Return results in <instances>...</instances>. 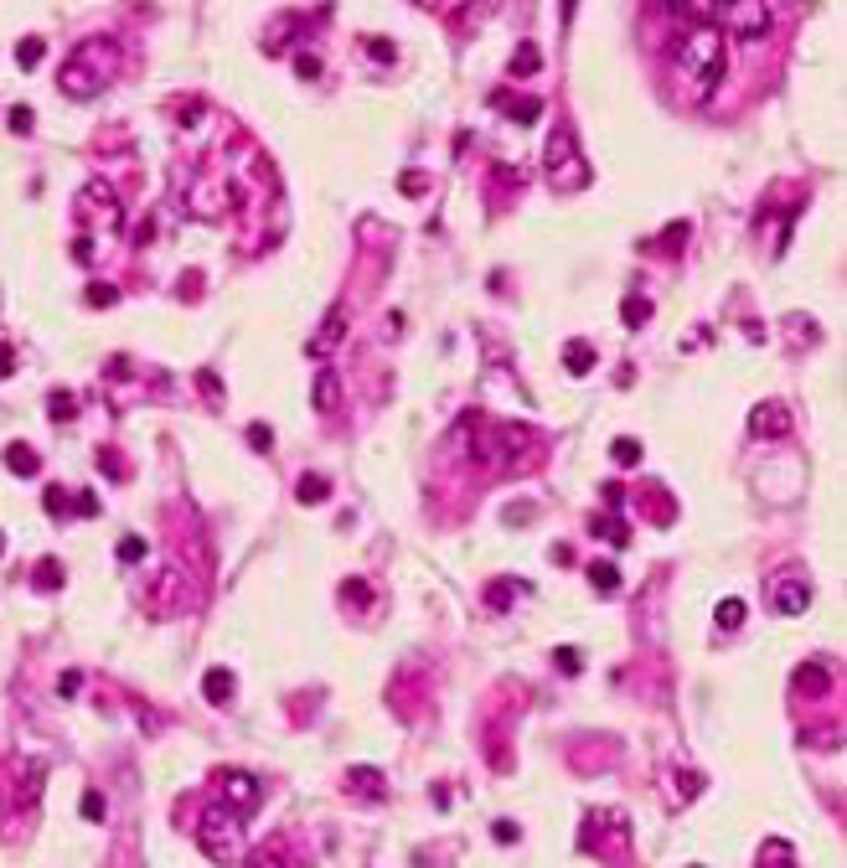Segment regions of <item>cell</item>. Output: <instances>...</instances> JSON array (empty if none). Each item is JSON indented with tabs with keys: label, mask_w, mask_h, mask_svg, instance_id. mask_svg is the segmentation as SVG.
Masks as SVG:
<instances>
[{
	"label": "cell",
	"mask_w": 847,
	"mask_h": 868,
	"mask_svg": "<svg viewBox=\"0 0 847 868\" xmlns=\"http://www.w3.org/2000/svg\"><path fill=\"white\" fill-rule=\"evenodd\" d=\"M672 62H677V73L687 78L693 103H708L713 88H718L723 73H729V52H723V36L713 31V26H693V31H682L677 47H672Z\"/></svg>",
	"instance_id": "6da1fadb"
},
{
	"label": "cell",
	"mask_w": 847,
	"mask_h": 868,
	"mask_svg": "<svg viewBox=\"0 0 847 868\" xmlns=\"http://www.w3.org/2000/svg\"><path fill=\"white\" fill-rule=\"evenodd\" d=\"M109 73H114V42L94 36V42H83L68 57V68H62V94L88 99V94H99V88L109 83Z\"/></svg>",
	"instance_id": "7a4b0ae2"
},
{
	"label": "cell",
	"mask_w": 847,
	"mask_h": 868,
	"mask_svg": "<svg viewBox=\"0 0 847 868\" xmlns=\"http://www.w3.org/2000/svg\"><path fill=\"white\" fill-rule=\"evenodd\" d=\"M243 817L238 811H228L217 796L202 806V817H196V843H202V853L207 858H217V863H238V843H243V827H238Z\"/></svg>",
	"instance_id": "3957f363"
},
{
	"label": "cell",
	"mask_w": 847,
	"mask_h": 868,
	"mask_svg": "<svg viewBox=\"0 0 847 868\" xmlns=\"http://www.w3.org/2000/svg\"><path fill=\"white\" fill-rule=\"evenodd\" d=\"M548 176H553V187L558 191H568V187H584V161H579V150H574V135L568 129H553L548 135Z\"/></svg>",
	"instance_id": "277c9868"
},
{
	"label": "cell",
	"mask_w": 847,
	"mask_h": 868,
	"mask_svg": "<svg viewBox=\"0 0 847 868\" xmlns=\"http://www.w3.org/2000/svg\"><path fill=\"white\" fill-rule=\"evenodd\" d=\"M770 21H775V16H770L765 6H718V10H708V26H713L718 36H723V31H734V36H765V31H770Z\"/></svg>",
	"instance_id": "5b68a950"
},
{
	"label": "cell",
	"mask_w": 847,
	"mask_h": 868,
	"mask_svg": "<svg viewBox=\"0 0 847 868\" xmlns=\"http://www.w3.org/2000/svg\"><path fill=\"white\" fill-rule=\"evenodd\" d=\"M765 595H770V610H780V615H801L806 605H811V579H806L801 569H780L770 584H765Z\"/></svg>",
	"instance_id": "8992f818"
},
{
	"label": "cell",
	"mask_w": 847,
	"mask_h": 868,
	"mask_svg": "<svg viewBox=\"0 0 847 868\" xmlns=\"http://www.w3.org/2000/svg\"><path fill=\"white\" fill-rule=\"evenodd\" d=\"M217 801L228 811H238V817H248L259 806V781L248 770H217Z\"/></svg>",
	"instance_id": "52a82bcc"
},
{
	"label": "cell",
	"mask_w": 847,
	"mask_h": 868,
	"mask_svg": "<svg viewBox=\"0 0 847 868\" xmlns=\"http://www.w3.org/2000/svg\"><path fill=\"white\" fill-rule=\"evenodd\" d=\"M749 429L760 434V440H775V434H786V429H790L786 403H760V409L749 414Z\"/></svg>",
	"instance_id": "ba28073f"
},
{
	"label": "cell",
	"mask_w": 847,
	"mask_h": 868,
	"mask_svg": "<svg viewBox=\"0 0 847 868\" xmlns=\"http://www.w3.org/2000/svg\"><path fill=\"white\" fill-rule=\"evenodd\" d=\"M347 326H352V315H347V310L336 305V310L326 315V326H321V331L310 336V347H305V352H310V357H321V352H331V347H336L341 336H347Z\"/></svg>",
	"instance_id": "9c48e42d"
},
{
	"label": "cell",
	"mask_w": 847,
	"mask_h": 868,
	"mask_svg": "<svg viewBox=\"0 0 847 868\" xmlns=\"http://www.w3.org/2000/svg\"><path fill=\"white\" fill-rule=\"evenodd\" d=\"M310 398H315V409H321V414H336V409H341V377L331 372V367H321V372H315Z\"/></svg>",
	"instance_id": "30bf717a"
},
{
	"label": "cell",
	"mask_w": 847,
	"mask_h": 868,
	"mask_svg": "<svg viewBox=\"0 0 847 868\" xmlns=\"http://www.w3.org/2000/svg\"><path fill=\"white\" fill-rule=\"evenodd\" d=\"M491 103H496V109H507L517 124H527V120H537V114H542V99H533V94H527V99H512L507 88H496Z\"/></svg>",
	"instance_id": "8fae6325"
},
{
	"label": "cell",
	"mask_w": 847,
	"mask_h": 868,
	"mask_svg": "<svg viewBox=\"0 0 847 868\" xmlns=\"http://www.w3.org/2000/svg\"><path fill=\"white\" fill-rule=\"evenodd\" d=\"M202 693H207V703H228L233 693H238V682H233L228 667H212V672L202 677Z\"/></svg>",
	"instance_id": "7c38bea8"
},
{
	"label": "cell",
	"mask_w": 847,
	"mask_h": 868,
	"mask_svg": "<svg viewBox=\"0 0 847 868\" xmlns=\"http://www.w3.org/2000/svg\"><path fill=\"white\" fill-rule=\"evenodd\" d=\"M248 868H289V848L274 837V843H263L254 858H248Z\"/></svg>",
	"instance_id": "4fadbf2b"
},
{
	"label": "cell",
	"mask_w": 847,
	"mask_h": 868,
	"mask_svg": "<svg viewBox=\"0 0 847 868\" xmlns=\"http://www.w3.org/2000/svg\"><path fill=\"white\" fill-rule=\"evenodd\" d=\"M512 600H517V584L512 579H496V584H486V610H512Z\"/></svg>",
	"instance_id": "5bb4252c"
},
{
	"label": "cell",
	"mask_w": 847,
	"mask_h": 868,
	"mask_svg": "<svg viewBox=\"0 0 847 868\" xmlns=\"http://www.w3.org/2000/svg\"><path fill=\"white\" fill-rule=\"evenodd\" d=\"M589 584L600 589V595H615V589H620V569H615V563H605V558L589 563Z\"/></svg>",
	"instance_id": "9a60e30c"
},
{
	"label": "cell",
	"mask_w": 847,
	"mask_h": 868,
	"mask_svg": "<svg viewBox=\"0 0 847 868\" xmlns=\"http://www.w3.org/2000/svg\"><path fill=\"white\" fill-rule=\"evenodd\" d=\"M537 62H542V52H537L533 42H522L517 52H512V62H507V73H512V78H522V73H533V68H537Z\"/></svg>",
	"instance_id": "2e32d148"
},
{
	"label": "cell",
	"mask_w": 847,
	"mask_h": 868,
	"mask_svg": "<svg viewBox=\"0 0 847 868\" xmlns=\"http://www.w3.org/2000/svg\"><path fill=\"white\" fill-rule=\"evenodd\" d=\"M796 688H801V693H827V667H822V662H806L801 672H796Z\"/></svg>",
	"instance_id": "e0dca14e"
},
{
	"label": "cell",
	"mask_w": 847,
	"mask_h": 868,
	"mask_svg": "<svg viewBox=\"0 0 847 868\" xmlns=\"http://www.w3.org/2000/svg\"><path fill=\"white\" fill-rule=\"evenodd\" d=\"M563 362L574 367V372H589V367H594V347H589V341H568V347H563Z\"/></svg>",
	"instance_id": "ac0fdd59"
},
{
	"label": "cell",
	"mask_w": 847,
	"mask_h": 868,
	"mask_svg": "<svg viewBox=\"0 0 847 868\" xmlns=\"http://www.w3.org/2000/svg\"><path fill=\"white\" fill-rule=\"evenodd\" d=\"M295 491H300V502H305V507H315V502H321V496L331 491V481L310 470V476H300V486H295Z\"/></svg>",
	"instance_id": "d6986e66"
},
{
	"label": "cell",
	"mask_w": 847,
	"mask_h": 868,
	"mask_svg": "<svg viewBox=\"0 0 847 868\" xmlns=\"http://www.w3.org/2000/svg\"><path fill=\"white\" fill-rule=\"evenodd\" d=\"M6 465L16 470V476H31V470H36V455H31V444H10V450H6Z\"/></svg>",
	"instance_id": "ffe728a7"
},
{
	"label": "cell",
	"mask_w": 847,
	"mask_h": 868,
	"mask_svg": "<svg viewBox=\"0 0 847 868\" xmlns=\"http://www.w3.org/2000/svg\"><path fill=\"white\" fill-rule=\"evenodd\" d=\"M744 615H749L744 600H723V605H718V625H723V630H739V625H744Z\"/></svg>",
	"instance_id": "44dd1931"
},
{
	"label": "cell",
	"mask_w": 847,
	"mask_h": 868,
	"mask_svg": "<svg viewBox=\"0 0 847 868\" xmlns=\"http://www.w3.org/2000/svg\"><path fill=\"white\" fill-rule=\"evenodd\" d=\"M610 455H615V465H625V470H630L635 460H641V440H630V434H625V440H615V444H610Z\"/></svg>",
	"instance_id": "7402d4cb"
},
{
	"label": "cell",
	"mask_w": 847,
	"mask_h": 868,
	"mask_svg": "<svg viewBox=\"0 0 847 868\" xmlns=\"http://www.w3.org/2000/svg\"><path fill=\"white\" fill-rule=\"evenodd\" d=\"M589 528H594V533H600V537H610V543H615V548H625V543H630V537H625V522H610V517H594V522H589Z\"/></svg>",
	"instance_id": "603a6c76"
},
{
	"label": "cell",
	"mask_w": 847,
	"mask_h": 868,
	"mask_svg": "<svg viewBox=\"0 0 847 868\" xmlns=\"http://www.w3.org/2000/svg\"><path fill=\"white\" fill-rule=\"evenodd\" d=\"M347 781H352V791H367V796H382V775H377V770H352V775H347Z\"/></svg>",
	"instance_id": "cb8c5ba5"
},
{
	"label": "cell",
	"mask_w": 847,
	"mask_h": 868,
	"mask_svg": "<svg viewBox=\"0 0 847 868\" xmlns=\"http://www.w3.org/2000/svg\"><path fill=\"white\" fill-rule=\"evenodd\" d=\"M176 605H181V574L171 569L166 584H161V610H176Z\"/></svg>",
	"instance_id": "d4e9b609"
},
{
	"label": "cell",
	"mask_w": 847,
	"mask_h": 868,
	"mask_svg": "<svg viewBox=\"0 0 847 868\" xmlns=\"http://www.w3.org/2000/svg\"><path fill=\"white\" fill-rule=\"evenodd\" d=\"M620 315H625V326H641V321H646V315H651V305H646V300H641V295H630V300H625V305H620Z\"/></svg>",
	"instance_id": "484cf974"
},
{
	"label": "cell",
	"mask_w": 847,
	"mask_h": 868,
	"mask_svg": "<svg viewBox=\"0 0 847 868\" xmlns=\"http://www.w3.org/2000/svg\"><path fill=\"white\" fill-rule=\"evenodd\" d=\"M42 52H47V47L31 36V42H21V47H16V62H21V68H36V62H42Z\"/></svg>",
	"instance_id": "4316f807"
},
{
	"label": "cell",
	"mask_w": 847,
	"mask_h": 868,
	"mask_svg": "<svg viewBox=\"0 0 847 868\" xmlns=\"http://www.w3.org/2000/svg\"><path fill=\"white\" fill-rule=\"evenodd\" d=\"M367 52H372L377 62H393V57H398V47H393L388 36H367Z\"/></svg>",
	"instance_id": "83f0119b"
},
{
	"label": "cell",
	"mask_w": 847,
	"mask_h": 868,
	"mask_svg": "<svg viewBox=\"0 0 847 868\" xmlns=\"http://www.w3.org/2000/svg\"><path fill=\"white\" fill-rule=\"evenodd\" d=\"M553 662H558V672H568V677H574L579 667H584V662H579V651H568V646H558V651H553Z\"/></svg>",
	"instance_id": "f1b7e54d"
},
{
	"label": "cell",
	"mask_w": 847,
	"mask_h": 868,
	"mask_svg": "<svg viewBox=\"0 0 847 868\" xmlns=\"http://www.w3.org/2000/svg\"><path fill=\"white\" fill-rule=\"evenodd\" d=\"M73 409H78V403H73V398H68L62 388L52 393V419H73Z\"/></svg>",
	"instance_id": "f546056e"
},
{
	"label": "cell",
	"mask_w": 847,
	"mask_h": 868,
	"mask_svg": "<svg viewBox=\"0 0 847 868\" xmlns=\"http://www.w3.org/2000/svg\"><path fill=\"white\" fill-rule=\"evenodd\" d=\"M248 444H254V450H269V444H274L269 424H248Z\"/></svg>",
	"instance_id": "4dcf8cb0"
},
{
	"label": "cell",
	"mask_w": 847,
	"mask_h": 868,
	"mask_svg": "<svg viewBox=\"0 0 847 868\" xmlns=\"http://www.w3.org/2000/svg\"><path fill=\"white\" fill-rule=\"evenodd\" d=\"M341 600H347V605H367V584L347 579V584H341Z\"/></svg>",
	"instance_id": "1f68e13d"
},
{
	"label": "cell",
	"mask_w": 847,
	"mask_h": 868,
	"mask_svg": "<svg viewBox=\"0 0 847 868\" xmlns=\"http://www.w3.org/2000/svg\"><path fill=\"white\" fill-rule=\"evenodd\" d=\"M119 558H129V563L145 558V537H124V543H119Z\"/></svg>",
	"instance_id": "d6a6232c"
},
{
	"label": "cell",
	"mask_w": 847,
	"mask_h": 868,
	"mask_svg": "<svg viewBox=\"0 0 847 868\" xmlns=\"http://www.w3.org/2000/svg\"><path fill=\"white\" fill-rule=\"evenodd\" d=\"M295 73H300V78H321V57H310V52H305V57H295Z\"/></svg>",
	"instance_id": "836d02e7"
},
{
	"label": "cell",
	"mask_w": 847,
	"mask_h": 868,
	"mask_svg": "<svg viewBox=\"0 0 847 868\" xmlns=\"http://www.w3.org/2000/svg\"><path fill=\"white\" fill-rule=\"evenodd\" d=\"M196 383L207 388V398H212V403H222V383H217V377H212V372H196Z\"/></svg>",
	"instance_id": "e575fe53"
},
{
	"label": "cell",
	"mask_w": 847,
	"mask_h": 868,
	"mask_svg": "<svg viewBox=\"0 0 847 868\" xmlns=\"http://www.w3.org/2000/svg\"><path fill=\"white\" fill-rule=\"evenodd\" d=\"M491 832H496V843H517V822H496Z\"/></svg>",
	"instance_id": "d590c367"
},
{
	"label": "cell",
	"mask_w": 847,
	"mask_h": 868,
	"mask_svg": "<svg viewBox=\"0 0 847 868\" xmlns=\"http://www.w3.org/2000/svg\"><path fill=\"white\" fill-rule=\"evenodd\" d=\"M10 129H21V135H26V129H31V109H10Z\"/></svg>",
	"instance_id": "8d00e7d4"
},
{
	"label": "cell",
	"mask_w": 847,
	"mask_h": 868,
	"mask_svg": "<svg viewBox=\"0 0 847 868\" xmlns=\"http://www.w3.org/2000/svg\"><path fill=\"white\" fill-rule=\"evenodd\" d=\"M62 496H68V491H62V486H52V491H47V512H57V517H62V507H68Z\"/></svg>",
	"instance_id": "74e56055"
},
{
	"label": "cell",
	"mask_w": 847,
	"mask_h": 868,
	"mask_svg": "<svg viewBox=\"0 0 847 868\" xmlns=\"http://www.w3.org/2000/svg\"><path fill=\"white\" fill-rule=\"evenodd\" d=\"M398 187H403V191H408V196H419V191H424V187H429V181H424V176H403V181H398Z\"/></svg>",
	"instance_id": "f35d334b"
},
{
	"label": "cell",
	"mask_w": 847,
	"mask_h": 868,
	"mask_svg": "<svg viewBox=\"0 0 847 868\" xmlns=\"http://www.w3.org/2000/svg\"><path fill=\"white\" fill-rule=\"evenodd\" d=\"M88 300H94V305H109V300H114V289H109V284H94V295H88Z\"/></svg>",
	"instance_id": "ab89813d"
}]
</instances>
